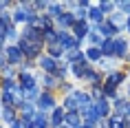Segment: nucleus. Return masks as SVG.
Returning <instances> with one entry per match:
<instances>
[{
  "label": "nucleus",
  "mask_w": 130,
  "mask_h": 128,
  "mask_svg": "<svg viewBox=\"0 0 130 128\" xmlns=\"http://www.w3.org/2000/svg\"><path fill=\"white\" fill-rule=\"evenodd\" d=\"M86 55H88L90 60H102V51H99L97 47H90V49H88V53H86Z\"/></svg>",
  "instance_id": "14"
},
{
  "label": "nucleus",
  "mask_w": 130,
  "mask_h": 128,
  "mask_svg": "<svg viewBox=\"0 0 130 128\" xmlns=\"http://www.w3.org/2000/svg\"><path fill=\"white\" fill-rule=\"evenodd\" d=\"M119 7H121L123 11H130V2H119Z\"/></svg>",
  "instance_id": "25"
},
{
  "label": "nucleus",
  "mask_w": 130,
  "mask_h": 128,
  "mask_svg": "<svg viewBox=\"0 0 130 128\" xmlns=\"http://www.w3.org/2000/svg\"><path fill=\"white\" fill-rule=\"evenodd\" d=\"M11 128H20V124H18V121H15V124H11Z\"/></svg>",
  "instance_id": "27"
},
{
  "label": "nucleus",
  "mask_w": 130,
  "mask_h": 128,
  "mask_svg": "<svg viewBox=\"0 0 130 128\" xmlns=\"http://www.w3.org/2000/svg\"><path fill=\"white\" fill-rule=\"evenodd\" d=\"M2 64H5V55L0 53V66H2Z\"/></svg>",
  "instance_id": "26"
},
{
  "label": "nucleus",
  "mask_w": 130,
  "mask_h": 128,
  "mask_svg": "<svg viewBox=\"0 0 130 128\" xmlns=\"http://www.w3.org/2000/svg\"><path fill=\"white\" fill-rule=\"evenodd\" d=\"M86 33H88V27H86V22H77V24H75V35H77V38H84Z\"/></svg>",
  "instance_id": "11"
},
{
  "label": "nucleus",
  "mask_w": 130,
  "mask_h": 128,
  "mask_svg": "<svg viewBox=\"0 0 130 128\" xmlns=\"http://www.w3.org/2000/svg\"><path fill=\"white\" fill-rule=\"evenodd\" d=\"M7 55H9V60H11V62H20L22 60V53H20V49H18V47H9L7 49Z\"/></svg>",
  "instance_id": "7"
},
{
  "label": "nucleus",
  "mask_w": 130,
  "mask_h": 128,
  "mask_svg": "<svg viewBox=\"0 0 130 128\" xmlns=\"http://www.w3.org/2000/svg\"><path fill=\"white\" fill-rule=\"evenodd\" d=\"M2 115H5V119H7L9 124H15V119H13V110H9V108H7V110H5Z\"/></svg>",
  "instance_id": "23"
},
{
  "label": "nucleus",
  "mask_w": 130,
  "mask_h": 128,
  "mask_svg": "<svg viewBox=\"0 0 130 128\" xmlns=\"http://www.w3.org/2000/svg\"><path fill=\"white\" fill-rule=\"evenodd\" d=\"M95 110H97V115H99V117H106V115H108V104H106V99H99L95 104Z\"/></svg>",
  "instance_id": "8"
},
{
  "label": "nucleus",
  "mask_w": 130,
  "mask_h": 128,
  "mask_svg": "<svg viewBox=\"0 0 130 128\" xmlns=\"http://www.w3.org/2000/svg\"><path fill=\"white\" fill-rule=\"evenodd\" d=\"M22 126L24 128H33L35 126V121L31 119V115H24V117H22Z\"/></svg>",
  "instance_id": "20"
},
{
  "label": "nucleus",
  "mask_w": 130,
  "mask_h": 128,
  "mask_svg": "<svg viewBox=\"0 0 130 128\" xmlns=\"http://www.w3.org/2000/svg\"><path fill=\"white\" fill-rule=\"evenodd\" d=\"M62 119H64V108H55L53 115H51V121H53V126H62Z\"/></svg>",
  "instance_id": "6"
},
{
  "label": "nucleus",
  "mask_w": 130,
  "mask_h": 128,
  "mask_svg": "<svg viewBox=\"0 0 130 128\" xmlns=\"http://www.w3.org/2000/svg\"><path fill=\"white\" fill-rule=\"evenodd\" d=\"M128 29H130V20H128Z\"/></svg>",
  "instance_id": "29"
},
{
  "label": "nucleus",
  "mask_w": 130,
  "mask_h": 128,
  "mask_svg": "<svg viewBox=\"0 0 130 128\" xmlns=\"http://www.w3.org/2000/svg\"><path fill=\"white\" fill-rule=\"evenodd\" d=\"M121 80H123V73H110V80H108V84H110V86H115V84H119Z\"/></svg>",
  "instance_id": "17"
},
{
  "label": "nucleus",
  "mask_w": 130,
  "mask_h": 128,
  "mask_svg": "<svg viewBox=\"0 0 130 128\" xmlns=\"http://www.w3.org/2000/svg\"><path fill=\"white\" fill-rule=\"evenodd\" d=\"M110 24H112V27H121V24H123V16L115 13L112 18H110Z\"/></svg>",
  "instance_id": "18"
},
{
  "label": "nucleus",
  "mask_w": 130,
  "mask_h": 128,
  "mask_svg": "<svg viewBox=\"0 0 130 128\" xmlns=\"http://www.w3.org/2000/svg\"><path fill=\"white\" fill-rule=\"evenodd\" d=\"M53 106H55L53 95H48V93L40 95V108H42V110H46V108H53Z\"/></svg>",
  "instance_id": "5"
},
{
  "label": "nucleus",
  "mask_w": 130,
  "mask_h": 128,
  "mask_svg": "<svg viewBox=\"0 0 130 128\" xmlns=\"http://www.w3.org/2000/svg\"><path fill=\"white\" fill-rule=\"evenodd\" d=\"M57 22H60L62 27H71V24H73V13H62L60 18H57Z\"/></svg>",
  "instance_id": "10"
},
{
  "label": "nucleus",
  "mask_w": 130,
  "mask_h": 128,
  "mask_svg": "<svg viewBox=\"0 0 130 128\" xmlns=\"http://www.w3.org/2000/svg\"><path fill=\"white\" fill-rule=\"evenodd\" d=\"M57 40H60V44L64 49H69V51H77V40H73L69 33H60V35H57Z\"/></svg>",
  "instance_id": "1"
},
{
  "label": "nucleus",
  "mask_w": 130,
  "mask_h": 128,
  "mask_svg": "<svg viewBox=\"0 0 130 128\" xmlns=\"http://www.w3.org/2000/svg\"><path fill=\"white\" fill-rule=\"evenodd\" d=\"M57 128H66V126H57Z\"/></svg>",
  "instance_id": "28"
},
{
  "label": "nucleus",
  "mask_w": 130,
  "mask_h": 128,
  "mask_svg": "<svg viewBox=\"0 0 130 128\" xmlns=\"http://www.w3.org/2000/svg\"><path fill=\"white\" fill-rule=\"evenodd\" d=\"M79 91H73V93H69L66 95V99H64V106L66 108H77L79 106Z\"/></svg>",
  "instance_id": "4"
},
{
  "label": "nucleus",
  "mask_w": 130,
  "mask_h": 128,
  "mask_svg": "<svg viewBox=\"0 0 130 128\" xmlns=\"http://www.w3.org/2000/svg\"><path fill=\"white\" fill-rule=\"evenodd\" d=\"M112 7H115L112 2H102V5H99V11H110Z\"/></svg>",
  "instance_id": "24"
},
{
  "label": "nucleus",
  "mask_w": 130,
  "mask_h": 128,
  "mask_svg": "<svg viewBox=\"0 0 130 128\" xmlns=\"http://www.w3.org/2000/svg\"><path fill=\"white\" fill-rule=\"evenodd\" d=\"M123 51H126V42L117 40L115 42V49H112V55H123Z\"/></svg>",
  "instance_id": "12"
},
{
  "label": "nucleus",
  "mask_w": 130,
  "mask_h": 128,
  "mask_svg": "<svg viewBox=\"0 0 130 128\" xmlns=\"http://www.w3.org/2000/svg\"><path fill=\"white\" fill-rule=\"evenodd\" d=\"M48 13L51 16H55V18H60V5H48Z\"/></svg>",
  "instance_id": "21"
},
{
  "label": "nucleus",
  "mask_w": 130,
  "mask_h": 128,
  "mask_svg": "<svg viewBox=\"0 0 130 128\" xmlns=\"http://www.w3.org/2000/svg\"><path fill=\"white\" fill-rule=\"evenodd\" d=\"M102 31L106 35H115V27H112V24H102Z\"/></svg>",
  "instance_id": "22"
},
{
  "label": "nucleus",
  "mask_w": 130,
  "mask_h": 128,
  "mask_svg": "<svg viewBox=\"0 0 130 128\" xmlns=\"http://www.w3.org/2000/svg\"><path fill=\"white\" fill-rule=\"evenodd\" d=\"M40 66L46 71V73H57V64H55V60L53 58H40Z\"/></svg>",
  "instance_id": "3"
},
{
  "label": "nucleus",
  "mask_w": 130,
  "mask_h": 128,
  "mask_svg": "<svg viewBox=\"0 0 130 128\" xmlns=\"http://www.w3.org/2000/svg\"><path fill=\"white\" fill-rule=\"evenodd\" d=\"M88 16H90L95 22H102V18H104V13L99 11V9H90V13H88Z\"/></svg>",
  "instance_id": "19"
},
{
  "label": "nucleus",
  "mask_w": 130,
  "mask_h": 128,
  "mask_svg": "<svg viewBox=\"0 0 130 128\" xmlns=\"http://www.w3.org/2000/svg\"><path fill=\"white\" fill-rule=\"evenodd\" d=\"M112 49H115V42H112V40H108V42H104L102 53H106V55H112Z\"/></svg>",
  "instance_id": "16"
},
{
  "label": "nucleus",
  "mask_w": 130,
  "mask_h": 128,
  "mask_svg": "<svg viewBox=\"0 0 130 128\" xmlns=\"http://www.w3.org/2000/svg\"><path fill=\"white\" fill-rule=\"evenodd\" d=\"M66 124H69V126H79V124H82V121H79V115H77L75 110H71V113L66 115Z\"/></svg>",
  "instance_id": "9"
},
{
  "label": "nucleus",
  "mask_w": 130,
  "mask_h": 128,
  "mask_svg": "<svg viewBox=\"0 0 130 128\" xmlns=\"http://www.w3.org/2000/svg\"><path fill=\"white\" fill-rule=\"evenodd\" d=\"M117 113L128 115L130 113V104H128V102H117Z\"/></svg>",
  "instance_id": "13"
},
{
  "label": "nucleus",
  "mask_w": 130,
  "mask_h": 128,
  "mask_svg": "<svg viewBox=\"0 0 130 128\" xmlns=\"http://www.w3.org/2000/svg\"><path fill=\"white\" fill-rule=\"evenodd\" d=\"M108 128H123V119H121V117H119V115H115V117L110 119Z\"/></svg>",
  "instance_id": "15"
},
{
  "label": "nucleus",
  "mask_w": 130,
  "mask_h": 128,
  "mask_svg": "<svg viewBox=\"0 0 130 128\" xmlns=\"http://www.w3.org/2000/svg\"><path fill=\"white\" fill-rule=\"evenodd\" d=\"M73 73L77 75V77H90V66L86 64V62H77V64H73Z\"/></svg>",
  "instance_id": "2"
}]
</instances>
